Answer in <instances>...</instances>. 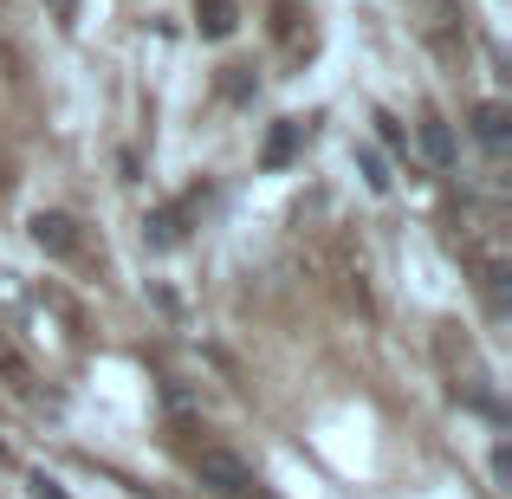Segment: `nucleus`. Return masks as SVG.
<instances>
[{
	"label": "nucleus",
	"mask_w": 512,
	"mask_h": 499,
	"mask_svg": "<svg viewBox=\"0 0 512 499\" xmlns=\"http://www.w3.org/2000/svg\"><path fill=\"white\" fill-rule=\"evenodd\" d=\"M357 169H363V182H370L376 195H389V163L376 150H357Z\"/></svg>",
	"instance_id": "0eeeda50"
},
{
	"label": "nucleus",
	"mask_w": 512,
	"mask_h": 499,
	"mask_svg": "<svg viewBox=\"0 0 512 499\" xmlns=\"http://www.w3.org/2000/svg\"><path fill=\"white\" fill-rule=\"evenodd\" d=\"M33 240L46 253H72V221H65V214H39V221H33Z\"/></svg>",
	"instance_id": "423d86ee"
},
{
	"label": "nucleus",
	"mask_w": 512,
	"mask_h": 499,
	"mask_svg": "<svg viewBox=\"0 0 512 499\" xmlns=\"http://www.w3.org/2000/svg\"><path fill=\"white\" fill-rule=\"evenodd\" d=\"M506 124H512V117H506V104H480V111H474V137L487 143L493 156L506 150Z\"/></svg>",
	"instance_id": "7ed1b4c3"
},
{
	"label": "nucleus",
	"mask_w": 512,
	"mask_h": 499,
	"mask_svg": "<svg viewBox=\"0 0 512 499\" xmlns=\"http://www.w3.org/2000/svg\"><path fill=\"white\" fill-rule=\"evenodd\" d=\"M195 20H201V33H208V39H227L240 13H234V0H195Z\"/></svg>",
	"instance_id": "39448f33"
},
{
	"label": "nucleus",
	"mask_w": 512,
	"mask_h": 499,
	"mask_svg": "<svg viewBox=\"0 0 512 499\" xmlns=\"http://www.w3.org/2000/svg\"><path fill=\"white\" fill-rule=\"evenodd\" d=\"M305 137H312V124H305V117H286V124L273 130V143H266V169H286Z\"/></svg>",
	"instance_id": "f03ea898"
},
{
	"label": "nucleus",
	"mask_w": 512,
	"mask_h": 499,
	"mask_svg": "<svg viewBox=\"0 0 512 499\" xmlns=\"http://www.w3.org/2000/svg\"><path fill=\"white\" fill-rule=\"evenodd\" d=\"M195 474H201V487H208L214 499H273V493H266V480L253 474L240 454H227V448H201L195 454Z\"/></svg>",
	"instance_id": "f257e3e1"
},
{
	"label": "nucleus",
	"mask_w": 512,
	"mask_h": 499,
	"mask_svg": "<svg viewBox=\"0 0 512 499\" xmlns=\"http://www.w3.org/2000/svg\"><path fill=\"white\" fill-rule=\"evenodd\" d=\"M422 156L435 169H454V137H448V124H441V117H422Z\"/></svg>",
	"instance_id": "20e7f679"
}]
</instances>
